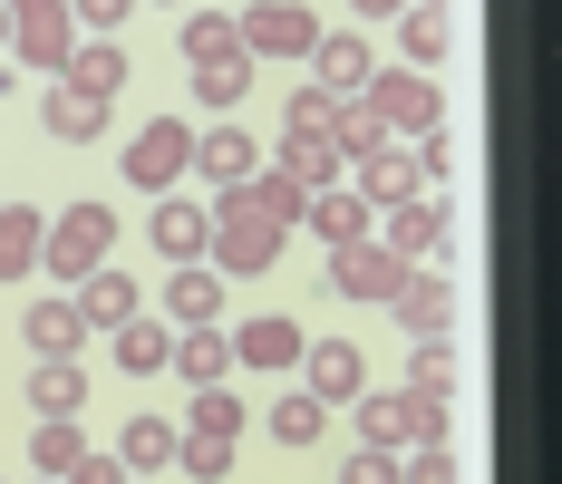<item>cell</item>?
Returning <instances> with one entry per match:
<instances>
[{
	"instance_id": "48",
	"label": "cell",
	"mask_w": 562,
	"mask_h": 484,
	"mask_svg": "<svg viewBox=\"0 0 562 484\" xmlns=\"http://www.w3.org/2000/svg\"><path fill=\"white\" fill-rule=\"evenodd\" d=\"M126 484H136V475H126Z\"/></svg>"
},
{
	"instance_id": "35",
	"label": "cell",
	"mask_w": 562,
	"mask_h": 484,
	"mask_svg": "<svg viewBox=\"0 0 562 484\" xmlns=\"http://www.w3.org/2000/svg\"><path fill=\"white\" fill-rule=\"evenodd\" d=\"M407 387H417V397H447V387H456V349H447V329H437V339H417V359H407Z\"/></svg>"
},
{
	"instance_id": "42",
	"label": "cell",
	"mask_w": 562,
	"mask_h": 484,
	"mask_svg": "<svg viewBox=\"0 0 562 484\" xmlns=\"http://www.w3.org/2000/svg\"><path fill=\"white\" fill-rule=\"evenodd\" d=\"M339 484H397V455H379V446H359V455L339 465Z\"/></svg>"
},
{
	"instance_id": "8",
	"label": "cell",
	"mask_w": 562,
	"mask_h": 484,
	"mask_svg": "<svg viewBox=\"0 0 562 484\" xmlns=\"http://www.w3.org/2000/svg\"><path fill=\"white\" fill-rule=\"evenodd\" d=\"M397 281H407V262H397L379 233H359V243H330V291H339V301H389Z\"/></svg>"
},
{
	"instance_id": "43",
	"label": "cell",
	"mask_w": 562,
	"mask_h": 484,
	"mask_svg": "<svg viewBox=\"0 0 562 484\" xmlns=\"http://www.w3.org/2000/svg\"><path fill=\"white\" fill-rule=\"evenodd\" d=\"M58 484H126V465H116V455H78Z\"/></svg>"
},
{
	"instance_id": "29",
	"label": "cell",
	"mask_w": 562,
	"mask_h": 484,
	"mask_svg": "<svg viewBox=\"0 0 562 484\" xmlns=\"http://www.w3.org/2000/svg\"><path fill=\"white\" fill-rule=\"evenodd\" d=\"M175 436H184V427H166V417H126V436H116V465H126V475L175 465Z\"/></svg>"
},
{
	"instance_id": "10",
	"label": "cell",
	"mask_w": 562,
	"mask_h": 484,
	"mask_svg": "<svg viewBox=\"0 0 562 484\" xmlns=\"http://www.w3.org/2000/svg\"><path fill=\"white\" fill-rule=\"evenodd\" d=\"M146 243H156L166 262H204V243H214V204H194V194H156Z\"/></svg>"
},
{
	"instance_id": "23",
	"label": "cell",
	"mask_w": 562,
	"mask_h": 484,
	"mask_svg": "<svg viewBox=\"0 0 562 484\" xmlns=\"http://www.w3.org/2000/svg\"><path fill=\"white\" fill-rule=\"evenodd\" d=\"M252 78H262V58H252V49L194 58V98H204V108H214V116H224V108H243V88H252Z\"/></svg>"
},
{
	"instance_id": "41",
	"label": "cell",
	"mask_w": 562,
	"mask_h": 484,
	"mask_svg": "<svg viewBox=\"0 0 562 484\" xmlns=\"http://www.w3.org/2000/svg\"><path fill=\"white\" fill-rule=\"evenodd\" d=\"M397 484H456V455L447 446H417V455H397Z\"/></svg>"
},
{
	"instance_id": "37",
	"label": "cell",
	"mask_w": 562,
	"mask_h": 484,
	"mask_svg": "<svg viewBox=\"0 0 562 484\" xmlns=\"http://www.w3.org/2000/svg\"><path fill=\"white\" fill-rule=\"evenodd\" d=\"M224 49H243L224 10H184V68H194V58H224Z\"/></svg>"
},
{
	"instance_id": "11",
	"label": "cell",
	"mask_w": 562,
	"mask_h": 484,
	"mask_svg": "<svg viewBox=\"0 0 562 484\" xmlns=\"http://www.w3.org/2000/svg\"><path fill=\"white\" fill-rule=\"evenodd\" d=\"M301 387H311L321 407H349V397L369 387V359H359L349 339H301Z\"/></svg>"
},
{
	"instance_id": "39",
	"label": "cell",
	"mask_w": 562,
	"mask_h": 484,
	"mask_svg": "<svg viewBox=\"0 0 562 484\" xmlns=\"http://www.w3.org/2000/svg\"><path fill=\"white\" fill-rule=\"evenodd\" d=\"M126 10H136V0H68L78 40H116V30H126Z\"/></svg>"
},
{
	"instance_id": "5",
	"label": "cell",
	"mask_w": 562,
	"mask_h": 484,
	"mask_svg": "<svg viewBox=\"0 0 562 484\" xmlns=\"http://www.w3.org/2000/svg\"><path fill=\"white\" fill-rule=\"evenodd\" d=\"M10 49H20V68L58 78V68H68V49H78V20H68V0H10Z\"/></svg>"
},
{
	"instance_id": "7",
	"label": "cell",
	"mask_w": 562,
	"mask_h": 484,
	"mask_svg": "<svg viewBox=\"0 0 562 484\" xmlns=\"http://www.w3.org/2000/svg\"><path fill=\"white\" fill-rule=\"evenodd\" d=\"M379 243H389L397 262H437V252H456V214L437 204V194H407V204H389Z\"/></svg>"
},
{
	"instance_id": "15",
	"label": "cell",
	"mask_w": 562,
	"mask_h": 484,
	"mask_svg": "<svg viewBox=\"0 0 562 484\" xmlns=\"http://www.w3.org/2000/svg\"><path fill=\"white\" fill-rule=\"evenodd\" d=\"M166 369L184 378V387H224V378H233V339H224V320H204V329H175Z\"/></svg>"
},
{
	"instance_id": "46",
	"label": "cell",
	"mask_w": 562,
	"mask_h": 484,
	"mask_svg": "<svg viewBox=\"0 0 562 484\" xmlns=\"http://www.w3.org/2000/svg\"><path fill=\"white\" fill-rule=\"evenodd\" d=\"M30 484H58V475H30Z\"/></svg>"
},
{
	"instance_id": "24",
	"label": "cell",
	"mask_w": 562,
	"mask_h": 484,
	"mask_svg": "<svg viewBox=\"0 0 562 484\" xmlns=\"http://www.w3.org/2000/svg\"><path fill=\"white\" fill-rule=\"evenodd\" d=\"M108 339H116V369H136V378H156V369H166V349H175V329L156 320V311H136V320H116Z\"/></svg>"
},
{
	"instance_id": "34",
	"label": "cell",
	"mask_w": 562,
	"mask_h": 484,
	"mask_svg": "<svg viewBox=\"0 0 562 484\" xmlns=\"http://www.w3.org/2000/svg\"><path fill=\"white\" fill-rule=\"evenodd\" d=\"M175 465L194 484H224L233 475V436H175Z\"/></svg>"
},
{
	"instance_id": "26",
	"label": "cell",
	"mask_w": 562,
	"mask_h": 484,
	"mask_svg": "<svg viewBox=\"0 0 562 484\" xmlns=\"http://www.w3.org/2000/svg\"><path fill=\"white\" fill-rule=\"evenodd\" d=\"M272 175H281V184H301V194H321V184H339L349 165H339V146H321V136H291V146L272 156Z\"/></svg>"
},
{
	"instance_id": "21",
	"label": "cell",
	"mask_w": 562,
	"mask_h": 484,
	"mask_svg": "<svg viewBox=\"0 0 562 484\" xmlns=\"http://www.w3.org/2000/svg\"><path fill=\"white\" fill-rule=\"evenodd\" d=\"M301 223H311L321 243H359V233H379V214H369L349 184H321V194H301Z\"/></svg>"
},
{
	"instance_id": "4",
	"label": "cell",
	"mask_w": 562,
	"mask_h": 484,
	"mask_svg": "<svg viewBox=\"0 0 562 484\" xmlns=\"http://www.w3.org/2000/svg\"><path fill=\"white\" fill-rule=\"evenodd\" d=\"M233 40L252 58H311V40H321V10L311 0H252L243 20H233Z\"/></svg>"
},
{
	"instance_id": "6",
	"label": "cell",
	"mask_w": 562,
	"mask_h": 484,
	"mask_svg": "<svg viewBox=\"0 0 562 484\" xmlns=\"http://www.w3.org/2000/svg\"><path fill=\"white\" fill-rule=\"evenodd\" d=\"M194 165V126L184 116H146L136 126V146H126V184H146V194H175V175Z\"/></svg>"
},
{
	"instance_id": "19",
	"label": "cell",
	"mask_w": 562,
	"mask_h": 484,
	"mask_svg": "<svg viewBox=\"0 0 562 484\" xmlns=\"http://www.w3.org/2000/svg\"><path fill=\"white\" fill-rule=\"evenodd\" d=\"M349 194H359L369 214H389L407 194H427V175H417V156H389V146H379V156H359V184H349Z\"/></svg>"
},
{
	"instance_id": "22",
	"label": "cell",
	"mask_w": 562,
	"mask_h": 484,
	"mask_svg": "<svg viewBox=\"0 0 562 484\" xmlns=\"http://www.w3.org/2000/svg\"><path fill=\"white\" fill-rule=\"evenodd\" d=\"M40 243H49L40 204H0V281H30L40 271Z\"/></svg>"
},
{
	"instance_id": "12",
	"label": "cell",
	"mask_w": 562,
	"mask_h": 484,
	"mask_svg": "<svg viewBox=\"0 0 562 484\" xmlns=\"http://www.w3.org/2000/svg\"><path fill=\"white\" fill-rule=\"evenodd\" d=\"M389 311L417 329V339H437V329H456V281H447V271H427V262H407V281L389 291Z\"/></svg>"
},
{
	"instance_id": "32",
	"label": "cell",
	"mask_w": 562,
	"mask_h": 484,
	"mask_svg": "<svg viewBox=\"0 0 562 484\" xmlns=\"http://www.w3.org/2000/svg\"><path fill=\"white\" fill-rule=\"evenodd\" d=\"M321 427H330V407H321L311 387H291V397H272V436H281V446H321Z\"/></svg>"
},
{
	"instance_id": "38",
	"label": "cell",
	"mask_w": 562,
	"mask_h": 484,
	"mask_svg": "<svg viewBox=\"0 0 562 484\" xmlns=\"http://www.w3.org/2000/svg\"><path fill=\"white\" fill-rule=\"evenodd\" d=\"M330 126H339L330 88H301V98H291V136H321V146H330Z\"/></svg>"
},
{
	"instance_id": "27",
	"label": "cell",
	"mask_w": 562,
	"mask_h": 484,
	"mask_svg": "<svg viewBox=\"0 0 562 484\" xmlns=\"http://www.w3.org/2000/svg\"><path fill=\"white\" fill-rule=\"evenodd\" d=\"M447 10H437V0H407V10H397V49H407V68H437V58H447Z\"/></svg>"
},
{
	"instance_id": "44",
	"label": "cell",
	"mask_w": 562,
	"mask_h": 484,
	"mask_svg": "<svg viewBox=\"0 0 562 484\" xmlns=\"http://www.w3.org/2000/svg\"><path fill=\"white\" fill-rule=\"evenodd\" d=\"M349 10H359V20H397L407 0H349Z\"/></svg>"
},
{
	"instance_id": "30",
	"label": "cell",
	"mask_w": 562,
	"mask_h": 484,
	"mask_svg": "<svg viewBox=\"0 0 562 484\" xmlns=\"http://www.w3.org/2000/svg\"><path fill=\"white\" fill-rule=\"evenodd\" d=\"M349 407H359V446H379V455L407 446V397H369V387H359Z\"/></svg>"
},
{
	"instance_id": "17",
	"label": "cell",
	"mask_w": 562,
	"mask_h": 484,
	"mask_svg": "<svg viewBox=\"0 0 562 484\" xmlns=\"http://www.w3.org/2000/svg\"><path fill=\"white\" fill-rule=\"evenodd\" d=\"M233 339V369H301V329L281 320V311H262V320L224 329Z\"/></svg>"
},
{
	"instance_id": "28",
	"label": "cell",
	"mask_w": 562,
	"mask_h": 484,
	"mask_svg": "<svg viewBox=\"0 0 562 484\" xmlns=\"http://www.w3.org/2000/svg\"><path fill=\"white\" fill-rule=\"evenodd\" d=\"M30 407H40V417H78V407H88V369H78V359H40Z\"/></svg>"
},
{
	"instance_id": "20",
	"label": "cell",
	"mask_w": 562,
	"mask_h": 484,
	"mask_svg": "<svg viewBox=\"0 0 562 484\" xmlns=\"http://www.w3.org/2000/svg\"><path fill=\"white\" fill-rule=\"evenodd\" d=\"M20 339H30V359H78L88 320H78V301H30L20 311Z\"/></svg>"
},
{
	"instance_id": "16",
	"label": "cell",
	"mask_w": 562,
	"mask_h": 484,
	"mask_svg": "<svg viewBox=\"0 0 562 484\" xmlns=\"http://www.w3.org/2000/svg\"><path fill=\"white\" fill-rule=\"evenodd\" d=\"M136 311H146V291H136V271L98 262L88 281H78V320H88V329H116V320H136Z\"/></svg>"
},
{
	"instance_id": "2",
	"label": "cell",
	"mask_w": 562,
	"mask_h": 484,
	"mask_svg": "<svg viewBox=\"0 0 562 484\" xmlns=\"http://www.w3.org/2000/svg\"><path fill=\"white\" fill-rule=\"evenodd\" d=\"M108 243H116V214L98 204V194H78V204H58V214H49V243H40V271H49L58 291H78L88 271L108 262Z\"/></svg>"
},
{
	"instance_id": "13",
	"label": "cell",
	"mask_w": 562,
	"mask_h": 484,
	"mask_svg": "<svg viewBox=\"0 0 562 484\" xmlns=\"http://www.w3.org/2000/svg\"><path fill=\"white\" fill-rule=\"evenodd\" d=\"M166 320H175V329L224 320V271H214V262H175V271H166Z\"/></svg>"
},
{
	"instance_id": "3",
	"label": "cell",
	"mask_w": 562,
	"mask_h": 484,
	"mask_svg": "<svg viewBox=\"0 0 562 484\" xmlns=\"http://www.w3.org/2000/svg\"><path fill=\"white\" fill-rule=\"evenodd\" d=\"M359 108L379 116L389 136H427V126L447 116V98H437V78H427V68H379V78L359 88Z\"/></svg>"
},
{
	"instance_id": "31",
	"label": "cell",
	"mask_w": 562,
	"mask_h": 484,
	"mask_svg": "<svg viewBox=\"0 0 562 484\" xmlns=\"http://www.w3.org/2000/svg\"><path fill=\"white\" fill-rule=\"evenodd\" d=\"M78 455H88V436H78V417H40V427H30V465H40V475H68Z\"/></svg>"
},
{
	"instance_id": "40",
	"label": "cell",
	"mask_w": 562,
	"mask_h": 484,
	"mask_svg": "<svg viewBox=\"0 0 562 484\" xmlns=\"http://www.w3.org/2000/svg\"><path fill=\"white\" fill-rule=\"evenodd\" d=\"M407 446H447V397H417L407 387Z\"/></svg>"
},
{
	"instance_id": "33",
	"label": "cell",
	"mask_w": 562,
	"mask_h": 484,
	"mask_svg": "<svg viewBox=\"0 0 562 484\" xmlns=\"http://www.w3.org/2000/svg\"><path fill=\"white\" fill-rule=\"evenodd\" d=\"M330 146H339V165H359V156H379V146H389V126L349 98V108H339V126H330Z\"/></svg>"
},
{
	"instance_id": "36",
	"label": "cell",
	"mask_w": 562,
	"mask_h": 484,
	"mask_svg": "<svg viewBox=\"0 0 562 484\" xmlns=\"http://www.w3.org/2000/svg\"><path fill=\"white\" fill-rule=\"evenodd\" d=\"M184 436H243V397H233V387H194V417H184Z\"/></svg>"
},
{
	"instance_id": "18",
	"label": "cell",
	"mask_w": 562,
	"mask_h": 484,
	"mask_svg": "<svg viewBox=\"0 0 562 484\" xmlns=\"http://www.w3.org/2000/svg\"><path fill=\"white\" fill-rule=\"evenodd\" d=\"M40 126H49L58 146H88V136L108 126V98H88V88H68V78H49V88H40Z\"/></svg>"
},
{
	"instance_id": "45",
	"label": "cell",
	"mask_w": 562,
	"mask_h": 484,
	"mask_svg": "<svg viewBox=\"0 0 562 484\" xmlns=\"http://www.w3.org/2000/svg\"><path fill=\"white\" fill-rule=\"evenodd\" d=\"M0 40H10V0H0Z\"/></svg>"
},
{
	"instance_id": "14",
	"label": "cell",
	"mask_w": 562,
	"mask_h": 484,
	"mask_svg": "<svg viewBox=\"0 0 562 484\" xmlns=\"http://www.w3.org/2000/svg\"><path fill=\"white\" fill-rule=\"evenodd\" d=\"M194 175H204L214 194H224V184H252V175H262V146H252L243 126H204V136H194Z\"/></svg>"
},
{
	"instance_id": "47",
	"label": "cell",
	"mask_w": 562,
	"mask_h": 484,
	"mask_svg": "<svg viewBox=\"0 0 562 484\" xmlns=\"http://www.w3.org/2000/svg\"><path fill=\"white\" fill-rule=\"evenodd\" d=\"M437 10H447V0H437Z\"/></svg>"
},
{
	"instance_id": "1",
	"label": "cell",
	"mask_w": 562,
	"mask_h": 484,
	"mask_svg": "<svg viewBox=\"0 0 562 484\" xmlns=\"http://www.w3.org/2000/svg\"><path fill=\"white\" fill-rule=\"evenodd\" d=\"M291 223H301V184H281V175H252V184H224L214 194V271H272L281 243H291Z\"/></svg>"
},
{
	"instance_id": "25",
	"label": "cell",
	"mask_w": 562,
	"mask_h": 484,
	"mask_svg": "<svg viewBox=\"0 0 562 484\" xmlns=\"http://www.w3.org/2000/svg\"><path fill=\"white\" fill-rule=\"evenodd\" d=\"M58 78H68V88H88V98H116V88H126V49H116V40H78Z\"/></svg>"
},
{
	"instance_id": "9",
	"label": "cell",
	"mask_w": 562,
	"mask_h": 484,
	"mask_svg": "<svg viewBox=\"0 0 562 484\" xmlns=\"http://www.w3.org/2000/svg\"><path fill=\"white\" fill-rule=\"evenodd\" d=\"M369 78H379V49H369V40H349V30H321V40H311V88H330L339 108H349Z\"/></svg>"
}]
</instances>
